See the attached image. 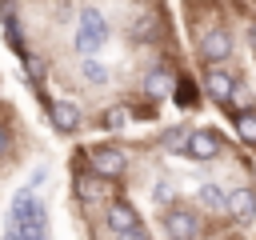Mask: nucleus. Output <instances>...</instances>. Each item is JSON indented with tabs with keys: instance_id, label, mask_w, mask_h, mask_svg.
I'll list each match as a JSON object with an SVG mask.
<instances>
[{
	"instance_id": "5701e85b",
	"label": "nucleus",
	"mask_w": 256,
	"mask_h": 240,
	"mask_svg": "<svg viewBox=\"0 0 256 240\" xmlns=\"http://www.w3.org/2000/svg\"><path fill=\"white\" fill-rule=\"evenodd\" d=\"M12 152V132H8V124H0V160Z\"/></svg>"
},
{
	"instance_id": "b1692460",
	"label": "nucleus",
	"mask_w": 256,
	"mask_h": 240,
	"mask_svg": "<svg viewBox=\"0 0 256 240\" xmlns=\"http://www.w3.org/2000/svg\"><path fill=\"white\" fill-rule=\"evenodd\" d=\"M116 240H152V236H148V228L140 224V228H132V232H120Z\"/></svg>"
},
{
	"instance_id": "393cba45",
	"label": "nucleus",
	"mask_w": 256,
	"mask_h": 240,
	"mask_svg": "<svg viewBox=\"0 0 256 240\" xmlns=\"http://www.w3.org/2000/svg\"><path fill=\"white\" fill-rule=\"evenodd\" d=\"M0 240H20V232H16V228H12V224H8V228H4V236H0Z\"/></svg>"
},
{
	"instance_id": "dca6fc26",
	"label": "nucleus",
	"mask_w": 256,
	"mask_h": 240,
	"mask_svg": "<svg viewBox=\"0 0 256 240\" xmlns=\"http://www.w3.org/2000/svg\"><path fill=\"white\" fill-rule=\"evenodd\" d=\"M80 28L84 32H96L100 40H108V20H104L100 8H80Z\"/></svg>"
},
{
	"instance_id": "20e7f679",
	"label": "nucleus",
	"mask_w": 256,
	"mask_h": 240,
	"mask_svg": "<svg viewBox=\"0 0 256 240\" xmlns=\"http://www.w3.org/2000/svg\"><path fill=\"white\" fill-rule=\"evenodd\" d=\"M220 132L216 128H192L188 132V144H184V160H196V164H208L220 156Z\"/></svg>"
},
{
	"instance_id": "4468645a",
	"label": "nucleus",
	"mask_w": 256,
	"mask_h": 240,
	"mask_svg": "<svg viewBox=\"0 0 256 240\" xmlns=\"http://www.w3.org/2000/svg\"><path fill=\"white\" fill-rule=\"evenodd\" d=\"M232 128L244 144L256 148V108H244V112H232Z\"/></svg>"
},
{
	"instance_id": "f257e3e1",
	"label": "nucleus",
	"mask_w": 256,
	"mask_h": 240,
	"mask_svg": "<svg viewBox=\"0 0 256 240\" xmlns=\"http://www.w3.org/2000/svg\"><path fill=\"white\" fill-rule=\"evenodd\" d=\"M160 228L168 232V240H200V232H204L200 208L196 204H168L160 212Z\"/></svg>"
},
{
	"instance_id": "39448f33",
	"label": "nucleus",
	"mask_w": 256,
	"mask_h": 240,
	"mask_svg": "<svg viewBox=\"0 0 256 240\" xmlns=\"http://www.w3.org/2000/svg\"><path fill=\"white\" fill-rule=\"evenodd\" d=\"M204 92L212 96V104H228V96L236 92V72L232 68H224V64H208V72H204Z\"/></svg>"
},
{
	"instance_id": "6e6552de",
	"label": "nucleus",
	"mask_w": 256,
	"mask_h": 240,
	"mask_svg": "<svg viewBox=\"0 0 256 240\" xmlns=\"http://www.w3.org/2000/svg\"><path fill=\"white\" fill-rule=\"evenodd\" d=\"M72 192H76L80 204H96V200L108 196V184H104V176H96L92 168H76V176H72Z\"/></svg>"
},
{
	"instance_id": "f03ea898",
	"label": "nucleus",
	"mask_w": 256,
	"mask_h": 240,
	"mask_svg": "<svg viewBox=\"0 0 256 240\" xmlns=\"http://www.w3.org/2000/svg\"><path fill=\"white\" fill-rule=\"evenodd\" d=\"M84 160H88V168H92L96 176H104V180H120V176L128 172V152H124L120 144H92V148L84 152Z\"/></svg>"
},
{
	"instance_id": "9b49d317",
	"label": "nucleus",
	"mask_w": 256,
	"mask_h": 240,
	"mask_svg": "<svg viewBox=\"0 0 256 240\" xmlns=\"http://www.w3.org/2000/svg\"><path fill=\"white\" fill-rule=\"evenodd\" d=\"M196 208H200V212H216V216H220V212H228V192H224L220 184H212V180H208V184H200V188H196Z\"/></svg>"
},
{
	"instance_id": "a878e982",
	"label": "nucleus",
	"mask_w": 256,
	"mask_h": 240,
	"mask_svg": "<svg viewBox=\"0 0 256 240\" xmlns=\"http://www.w3.org/2000/svg\"><path fill=\"white\" fill-rule=\"evenodd\" d=\"M248 44H252V52H256V20L248 24Z\"/></svg>"
},
{
	"instance_id": "aec40b11",
	"label": "nucleus",
	"mask_w": 256,
	"mask_h": 240,
	"mask_svg": "<svg viewBox=\"0 0 256 240\" xmlns=\"http://www.w3.org/2000/svg\"><path fill=\"white\" fill-rule=\"evenodd\" d=\"M72 44H76V52H80V56H96V52H100V48H104V44H108V40H100V36H96V32H84V28H80V32H76V40H72Z\"/></svg>"
},
{
	"instance_id": "f8f14e48",
	"label": "nucleus",
	"mask_w": 256,
	"mask_h": 240,
	"mask_svg": "<svg viewBox=\"0 0 256 240\" xmlns=\"http://www.w3.org/2000/svg\"><path fill=\"white\" fill-rule=\"evenodd\" d=\"M172 84H176V72H172V68H160V64L144 76V92H148V100H164V96L172 92Z\"/></svg>"
},
{
	"instance_id": "0eeeda50",
	"label": "nucleus",
	"mask_w": 256,
	"mask_h": 240,
	"mask_svg": "<svg viewBox=\"0 0 256 240\" xmlns=\"http://www.w3.org/2000/svg\"><path fill=\"white\" fill-rule=\"evenodd\" d=\"M104 220H108L112 236H120V232H132V228H140V216H136V208H132V204H128L124 196H108Z\"/></svg>"
},
{
	"instance_id": "ddd939ff",
	"label": "nucleus",
	"mask_w": 256,
	"mask_h": 240,
	"mask_svg": "<svg viewBox=\"0 0 256 240\" xmlns=\"http://www.w3.org/2000/svg\"><path fill=\"white\" fill-rule=\"evenodd\" d=\"M172 100H176V108H200V88H196V80H192V76H176Z\"/></svg>"
},
{
	"instance_id": "6ab92c4d",
	"label": "nucleus",
	"mask_w": 256,
	"mask_h": 240,
	"mask_svg": "<svg viewBox=\"0 0 256 240\" xmlns=\"http://www.w3.org/2000/svg\"><path fill=\"white\" fill-rule=\"evenodd\" d=\"M44 76H48V60H44V56H28V60H24V80H28L32 88H40Z\"/></svg>"
},
{
	"instance_id": "7ed1b4c3",
	"label": "nucleus",
	"mask_w": 256,
	"mask_h": 240,
	"mask_svg": "<svg viewBox=\"0 0 256 240\" xmlns=\"http://www.w3.org/2000/svg\"><path fill=\"white\" fill-rule=\"evenodd\" d=\"M196 52H200V60H204V64H224V60L236 52V40H232V32H228V28L212 24V28H204V36H200Z\"/></svg>"
},
{
	"instance_id": "f3484780",
	"label": "nucleus",
	"mask_w": 256,
	"mask_h": 240,
	"mask_svg": "<svg viewBox=\"0 0 256 240\" xmlns=\"http://www.w3.org/2000/svg\"><path fill=\"white\" fill-rule=\"evenodd\" d=\"M128 116H132L128 104H112V108L100 112V128H104V132H120V128L128 124Z\"/></svg>"
},
{
	"instance_id": "412c9836",
	"label": "nucleus",
	"mask_w": 256,
	"mask_h": 240,
	"mask_svg": "<svg viewBox=\"0 0 256 240\" xmlns=\"http://www.w3.org/2000/svg\"><path fill=\"white\" fill-rule=\"evenodd\" d=\"M0 24H4V36H8V48L24 56V28H20V20L12 16V20H0Z\"/></svg>"
},
{
	"instance_id": "423d86ee",
	"label": "nucleus",
	"mask_w": 256,
	"mask_h": 240,
	"mask_svg": "<svg viewBox=\"0 0 256 240\" xmlns=\"http://www.w3.org/2000/svg\"><path fill=\"white\" fill-rule=\"evenodd\" d=\"M48 120H52V128H56V132L72 136V132H80L84 112H80V104H76V100H52V104H48Z\"/></svg>"
},
{
	"instance_id": "a211bd4d",
	"label": "nucleus",
	"mask_w": 256,
	"mask_h": 240,
	"mask_svg": "<svg viewBox=\"0 0 256 240\" xmlns=\"http://www.w3.org/2000/svg\"><path fill=\"white\" fill-rule=\"evenodd\" d=\"M184 144H188V128L172 124V128H164V132H160V148H164V152H176V156H184Z\"/></svg>"
},
{
	"instance_id": "1a4fd4ad",
	"label": "nucleus",
	"mask_w": 256,
	"mask_h": 240,
	"mask_svg": "<svg viewBox=\"0 0 256 240\" xmlns=\"http://www.w3.org/2000/svg\"><path fill=\"white\" fill-rule=\"evenodd\" d=\"M228 216L236 224H252L256 220V188L252 184H240L228 192Z\"/></svg>"
},
{
	"instance_id": "9d476101",
	"label": "nucleus",
	"mask_w": 256,
	"mask_h": 240,
	"mask_svg": "<svg viewBox=\"0 0 256 240\" xmlns=\"http://www.w3.org/2000/svg\"><path fill=\"white\" fill-rule=\"evenodd\" d=\"M128 40L132 44H156L160 40V12H140L128 24Z\"/></svg>"
},
{
	"instance_id": "4be33fe9",
	"label": "nucleus",
	"mask_w": 256,
	"mask_h": 240,
	"mask_svg": "<svg viewBox=\"0 0 256 240\" xmlns=\"http://www.w3.org/2000/svg\"><path fill=\"white\" fill-rule=\"evenodd\" d=\"M152 200H156V208H168V204L176 200L172 184H168V180H156V184H152Z\"/></svg>"
},
{
	"instance_id": "2eb2a0df",
	"label": "nucleus",
	"mask_w": 256,
	"mask_h": 240,
	"mask_svg": "<svg viewBox=\"0 0 256 240\" xmlns=\"http://www.w3.org/2000/svg\"><path fill=\"white\" fill-rule=\"evenodd\" d=\"M80 80L104 88V84H108V64H100L96 56H84V60H80Z\"/></svg>"
}]
</instances>
